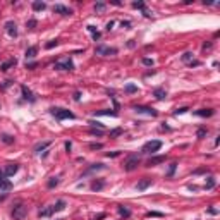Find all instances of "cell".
Masks as SVG:
<instances>
[{
    "mask_svg": "<svg viewBox=\"0 0 220 220\" xmlns=\"http://www.w3.org/2000/svg\"><path fill=\"white\" fill-rule=\"evenodd\" d=\"M50 113H52L55 119H59V120H64V119H74L76 117L71 110H65V108H60V107L50 108Z\"/></svg>",
    "mask_w": 220,
    "mask_h": 220,
    "instance_id": "6da1fadb",
    "label": "cell"
},
{
    "mask_svg": "<svg viewBox=\"0 0 220 220\" xmlns=\"http://www.w3.org/2000/svg\"><path fill=\"white\" fill-rule=\"evenodd\" d=\"M28 215V208L22 203H17L14 208H12V218L14 220H24Z\"/></svg>",
    "mask_w": 220,
    "mask_h": 220,
    "instance_id": "7a4b0ae2",
    "label": "cell"
},
{
    "mask_svg": "<svg viewBox=\"0 0 220 220\" xmlns=\"http://www.w3.org/2000/svg\"><path fill=\"white\" fill-rule=\"evenodd\" d=\"M140 163H141L140 156H138V155H131L127 160H126V163H124V169H126L127 172H133V170H136V169H138V165H140Z\"/></svg>",
    "mask_w": 220,
    "mask_h": 220,
    "instance_id": "3957f363",
    "label": "cell"
},
{
    "mask_svg": "<svg viewBox=\"0 0 220 220\" xmlns=\"http://www.w3.org/2000/svg\"><path fill=\"white\" fill-rule=\"evenodd\" d=\"M160 148H162V141H158V140L148 141V143H145V146H143V153H155V151H158Z\"/></svg>",
    "mask_w": 220,
    "mask_h": 220,
    "instance_id": "277c9868",
    "label": "cell"
},
{
    "mask_svg": "<svg viewBox=\"0 0 220 220\" xmlns=\"http://www.w3.org/2000/svg\"><path fill=\"white\" fill-rule=\"evenodd\" d=\"M54 67H55V69H59V71H72V69H74V62H72L71 59H64V60L55 62Z\"/></svg>",
    "mask_w": 220,
    "mask_h": 220,
    "instance_id": "5b68a950",
    "label": "cell"
},
{
    "mask_svg": "<svg viewBox=\"0 0 220 220\" xmlns=\"http://www.w3.org/2000/svg\"><path fill=\"white\" fill-rule=\"evenodd\" d=\"M97 55H115L117 54V48H112V47H107V45H98L97 48H95Z\"/></svg>",
    "mask_w": 220,
    "mask_h": 220,
    "instance_id": "8992f818",
    "label": "cell"
},
{
    "mask_svg": "<svg viewBox=\"0 0 220 220\" xmlns=\"http://www.w3.org/2000/svg\"><path fill=\"white\" fill-rule=\"evenodd\" d=\"M133 108H134L138 113H146V115H150V117H156V115H158V112H156L155 108L145 107V105H134Z\"/></svg>",
    "mask_w": 220,
    "mask_h": 220,
    "instance_id": "52a82bcc",
    "label": "cell"
},
{
    "mask_svg": "<svg viewBox=\"0 0 220 220\" xmlns=\"http://www.w3.org/2000/svg\"><path fill=\"white\" fill-rule=\"evenodd\" d=\"M17 170H19V163H16V162H9V163H5L4 174H5L7 177H12L14 174H17Z\"/></svg>",
    "mask_w": 220,
    "mask_h": 220,
    "instance_id": "ba28073f",
    "label": "cell"
},
{
    "mask_svg": "<svg viewBox=\"0 0 220 220\" xmlns=\"http://www.w3.org/2000/svg\"><path fill=\"white\" fill-rule=\"evenodd\" d=\"M54 12H55V14H60V16H71V14H72V9L57 4V5H54Z\"/></svg>",
    "mask_w": 220,
    "mask_h": 220,
    "instance_id": "9c48e42d",
    "label": "cell"
},
{
    "mask_svg": "<svg viewBox=\"0 0 220 220\" xmlns=\"http://www.w3.org/2000/svg\"><path fill=\"white\" fill-rule=\"evenodd\" d=\"M5 29H7V33H9V36H12V38L17 36V26H16V22L14 21H7L5 22Z\"/></svg>",
    "mask_w": 220,
    "mask_h": 220,
    "instance_id": "30bf717a",
    "label": "cell"
},
{
    "mask_svg": "<svg viewBox=\"0 0 220 220\" xmlns=\"http://www.w3.org/2000/svg\"><path fill=\"white\" fill-rule=\"evenodd\" d=\"M165 162V155H158V156H151L150 160L146 162V167H155L158 163H163Z\"/></svg>",
    "mask_w": 220,
    "mask_h": 220,
    "instance_id": "8fae6325",
    "label": "cell"
},
{
    "mask_svg": "<svg viewBox=\"0 0 220 220\" xmlns=\"http://www.w3.org/2000/svg\"><path fill=\"white\" fill-rule=\"evenodd\" d=\"M213 113H215L213 108H199V110L194 112V115H198V117H212Z\"/></svg>",
    "mask_w": 220,
    "mask_h": 220,
    "instance_id": "7c38bea8",
    "label": "cell"
},
{
    "mask_svg": "<svg viewBox=\"0 0 220 220\" xmlns=\"http://www.w3.org/2000/svg\"><path fill=\"white\" fill-rule=\"evenodd\" d=\"M21 91H22V97H24V100H28V102H34V100H36V98L33 97V93L29 91V90H28L26 86H21Z\"/></svg>",
    "mask_w": 220,
    "mask_h": 220,
    "instance_id": "4fadbf2b",
    "label": "cell"
},
{
    "mask_svg": "<svg viewBox=\"0 0 220 220\" xmlns=\"http://www.w3.org/2000/svg\"><path fill=\"white\" fill-rule=\"evenodd\" d=\"M93 115H95V117H100V115H110V117H117L119 113H117V110H97Z\"/></svg>",
    "mask_w": 220,
    "mask_h": 220,
    "instance_id": "5bb4252c",
    "label": "cell"
},
{
    "mask_svg": "<svg viewBox=\"0 0 220 220\" xmlns=\"http://www.w3.org/2000/svg\"><path fill=\"white\" fill-rule=\"evenodd\" d=\"M9 189H12V182L9 179L0 177V191H9Z\"/></svg>",
    "mask_w": 220,
    "mask_h": 220,
    "instance_id": "9a60e30c",
    "label": "cell"
},
{
    "mask_svg": "<svg viewBox=\"0 0 220 220\" xmlns=\"http://www.w3.org/2000/svg\"><path fill=\"white\" fill-rule=\"evenodd\" d=\"M153 97H155L156 100H165V98H167V91H165V90H162V88H156L155 91H153Z\"/></svg>",
    "mask_w": 220,
    "mask_h": 220,
    "instance_id": "2e32d148",
    "label": "cell"
},
{
    "mask_svg": "<svg viewBox=\"0 0 220 220\" xmlns=\"http://www.w3.org/2000/svg\"><path fill=\"white\" fill-rule=\"evenodd\" d=\"M47 9V4L45 2H40V0H36V2H33V11H45Z\"/></svg>",
    "mask_w": 220,
    "mask_h": 220,
    "instance_id": "e0dca14e",
    "label": "cell"
},
{
    "mask_svg": "<svg viewBox=\"0 0 220 220\" xmlns=\"http://www.w3.org/2000/svg\"><path fill=\"white\" fill-rule=\"evenodd\" d=\"M36 54H38V47H29L26 50V59H34Z\"/></svg>",
    "mask_w": 220,
    "mask_h": 220,
    "instance_id": "ac0fdd59",
    "label": "cell"
},
{
    "mask_svg": "<svg viewBox=\"0 0 220 220\" xmlns=\"http://www.w3.org/2000/svg\"><path fill=\"white\" fill-rule=\"evenodd\" d=\"M148 186H151V179H143V181L138 182V189H140V191H145Z\"/></svg>",
    "mask_w": 220,
    "mask_h": 220,
    "instance_id": "d6986e66",
    "label": "cell"
},
{
    "mask_svg": "<svg viewBox=\"0 0 220 220\" xmlns=\"http://www.w3.org/2000/svg\"><path fill=\"white\" fill-rule=\"evenodd\" d=\"M64 208H65V201H64V199H59V201H57V203H55L54 206H52L54 213H55V212H62Z\"/></svg>",
    "mask_w": 220,
    "mask_h": 220,
    "instance_id": "ffe728a7",
    "label": "cell"
},
{
    "mask_svg": "<svg viewBox=\"0 0 220 220\" xmlns=\"http://www.w3.org/2000/svg\"><path fill=\"white\" fill-rule=\"evenodd\" d=\"M16 64H17V60L11 59V60H7V62H4V64L0 65V69L2 71H9V67H12V65H16Z\"/></svg>",
    "mask_w": 220,
    "mask_h": 220,
    "instance_id": "44dd1931",
    "label": "cell"
},
{
    "mask_svg": "<svg viewBox=\"0 0 220 220\" xmlns=\"http://www.w3.org/2000/svg\"><path fill=\"white\" fill-rule=\"evenodd\" d=\"M103 186H105V181H93L91 182L93 191H100V189H103Z\"/></svg>",
    "mask_w": 220,
    "mask_h": 220,
    "instance_id": "7402d4cb",
    "label": "cell"
},
{
    "mask_svg": "<svg viewBox=\"0 0 220 220\" xmlns=\"http://www.w3.org/2000/svg\"><path fill=\"white\" fill-rule=\"evenodd\" d=\"M47 146H50V141H45V143H38L34 146V153H41V150H45Z\"/></svg>",
    "mask_w": 220,
    "mask_h": 220,
    "instance_id": "603a6c76",
    "label": "cell"
},
{
    "mask_svg": "<svg viewBox=\"0 0 220 220\" xmlns=\"http://www.w3.org/2000/svg\"><path fill=\"white\" fill-rule=\"evenodd\" d=\"M54 213V210H52V206H48V208H43V210H40V217H50V215Z\"/></svg>",
    "mask_w": 220,
    "mask_h": 220,
    "instance_id": "cb8c5ba5",
    "label": "cell"
},
{
    "mask_svg": "<svg viewBox=\"0 0 220 220\" xmlns=\"http://www.w3.org/2000/svg\"><path fill=\"white\" fill-rule=\"evenodd\" d=\"M102 169H105V167H103V163H93V165L88 169V172H86V174H90V172H93V170H102Z\"/></svg>",
    "mask_w": 220,
    "mask_h": 220,
    "instance_id": "d4e9b609",
    "label": "cell"
},
{
    "mask_svg": "<svg viewBox=\"0 0 220 220\" xmlns=\"http://www.w3.org/2000/svg\"><path fill=\"white\" fill-rule=\"evenodd\" d=\"M176 169H177V162H172L170 167H169V172H167V176H169V177H172V176H174V172H176Z\"/></svg>",
    "mask_w": 220,
    "mask_h": 220,
    "instance_id": "484cf974",
    "label": "cell"
},
{
    "mask_svg": "<svg viewBox=\"0 0 220 220\" xmlns=\"http://www.w3.org/2000/svg\"><path fill=\"white\" fill-rule=\"evenodd\" d=\"M47 186H48L50 189L55 188V186H59V177H50V181L47 182Z\"/></svg>",
    "mask_w": 220,
    "mask_h": 220,
    "instance_id": "4316f807",
    "label": "cell"
},
{
    "mask_svg": "<svg viewBox=\"0 0 220 220\" xmlns=\"http://www.w3.org/2000/svg\"><path fill=\"white\" fill-rule=\"evenodd\" d=\"M122 133H124V129H120V127L112 129V131H110V138H117V136H120Z\"/></svg>",
    "mask_w": 220,
    "mask_h": 220,
    "instance_id": "83f0119b",
    "label": "cell"
},
{
    "mask_svg": "<svg viewBox=\"0 0 220 220\" xmlns=\"http://www.w3.org/2000/svg\"><path fill=\"white\" fill-rule=\"evenodd\" d=\"M182 62H186V64L193 62V54H191V52H186V54L182 55Z\"/></svg>",
    "mask_w": 220,
    "mask_h": 220,
    "instance_id": "f1b7e54d",
    "label": "cell"
},
{
    "mask_svg": "<svg viewBox=\"0 0 220 220\" xmlns=\"http://www.w3.org/2000/svg\"><path fill=\"white\" fill-rule=\"evenodd\" d=\"M126 91H127V93H136V91H138V86L129 83V84H126Z\"/></svg>",
    "mask_w": 220,
    "mask_h": 220,
    "instance_id": "f546056e",
    "label": "cell"
},
{
    "mask_svg": "<svg viewBox=\"0 0 220 220\" xmlns=\"http://www.w3.org/2000/svg\"><path fill=\"white\" fill-rule=\"evenodd\" d=\"M90 134H93V136H103V129L91 127V129H90Z\"/></svg>",
    "mask_w": 220,
    "mask_h": 220,
    "instance_id": "4dcf8cb0",
    "label": "cell"
},
{
    "mask_svg": "<svg viewBox=\"0 0 220 220\" xmlns=\"http://www.w3.org/2000/svg\"><path fill=\"white\" fill-rule=\"evenodd\" d=\"M2 141H4V143H7V145H12V143H14V138H12V136H9V134H2Z\"/></svg>",
    "mask_w": 220,
    "mask_h": 220,
    "instance_id": "1f68e13d",
    "label": "cell"
},
{
    "mask_svg": "<svg viewBox=\"0 0 220 220\" xmlns=\"http://www.w3.org/2000/svg\"><path fill=\"white\" fill-rule=\"evenodd\" d=\"M119 213H120V215H122V217H126V218H127V217H129V215H131V212H129V210L127 208H124V206H119Z\"/></svg>",
    "mask_w": 220,
    "mask_h": 220,
    "instance_id": "d6a6232c",
    "label": "cell"
},
{
    "mask_svg": "<svg viewBox=\"0 0 220 220\" xmlns=\"http://www.w3.org/2000/svg\"><path fill=\"white\" fill-rule=\"evenodd\" d=\"M57 45H59V40H50L48 43H47V45H45V48H54V47H57Z\"/></svg>",
    "mask_w": 220,
    "mask_h": 220,
    "instance_id": "836d02e7",
    "label": "cell"
},
{
    "mask_svg": "<svg viewBox=\"0 0 220 220\" xmlns=\"http://www.w3.org/2000/svg\"><path fill=\"white\" fill-rule=\"evenodd\" d=\"M215 186V177H208V181H206V189H212Z\"/></svg>",
    "mask_w": 220,
    "mask_h": 220,
    "instance_id": "e575fe53",
    "label": "cell"
},
{
    "mask_svg": "<svg viewBox=\"0 0 220 220\" xmlns=\"http://www.w3.org/2000/svg\"><path fill=\"white\" fill-rule=\"evenodd\" d=\"M90 148H91V150H102L103 145H102V143H91V145H90Z\"/></svg>",
    "mask_w": 220,
    "mask_h": 220,
    "instance_id": "d590c367",
    "label": "cell"
},
{
    "mask_svg": "<svg viewBox=\"0 0 220 220\" xmlns=\"http://www.w3.org/2000/svg\"><path fill=\"white\" fill-rule=\"evenodd\" d=\"M34 26H36V21H34V19H31V21L26 22V28H28V29H34Z\"/></svg>",
    "mask_w": 220,
    "mask_h": 220,
    "instance_id": "8d00e7d4",
    "label": "cell"
},
{
    "mask_svg": "<svg viewBox=\"0 0 220 220\" xmlns=\"http://www.w3.org/2000/svg\"><path fill=\"white\" fill-rule=\"evenodd\" d=\"M133 7H134V9H143V11H145V4H143V2H133Z\"/></svg>",
    "mask_w": 220,
    "mask_h": 220,
    "instance_id": "74e56055",
    "label": "cell"
},
{
    "mask_svg": "<svg viewBox=\"0 0 220 220\" xmlns=\"http://www.w3.org/2000/svg\"><path fill=\"white\" fill-rule=\"evenodd\" d=\"M188 110H189L188 107H181V108H177L174 113H176V115H179V113H184V112H188Z\"/></svg>",
    "mask_w": 220,
    "mask_h": 220,
    "instance_id": "f35d334b",
    "label": "cell"
},
{
    "mask_svg": "<svg viewBox=\"0 0 220 220\" xmlns=\"http://www.w3.org/2000/svg\"><path fill=\"white\" fill-rule=\"evenodd\" d=\"M95 9H97V11H100V12H102L103 9H105V4H102V2H98L97 5H95Z\"/></svg>",
    "mask_w": 220,
    "mask_h": 220,
    "instance_id": "ab89813d",
    "label": "cell"
},
{
    "mask_svg": "<svg viewBox=\"0 0 220 220\" xmlns=\"http://www.w3.org/2000/svg\"><path fill=\"white\" fill-rule=\"evenodd\" d=\"M146 217H162V213H158V212H148Z\"/></svg>",
    "mask_w": 220,
    "mask_h": 220,
    "instance_id": "60d3db41",
    "label": "cell"
},
{
    "mask_svg": "<svg viewBox=\"0 0 220 220\" xmlns=\"http://www.w3.org/2000/svg\"><path fill=\"white\" fill-rule=\"evenodd\" d=\"M206 136V129H199L198 131V138H205Z\"/></svg>",
    "mask_w": 220,
    "mask_h": 220,
    "instance_id": "b9f144b4",
    "label": "cell"
},
{
    "mask_svg": "<svg viewBox=\"0 0 220 220\" xmlns=\"http://www.w3.org/2000/svg\"><path fill=\"white\" fill-rule=\"evenodd\" d=\"M143 64L145 65H153V60L151 59H143Z\"/></svg>",
    "mask_w": 220,
    "mask_h": 220,
    "instance_id": "7bdbcfd3",
    "label": "cell"
},
{
    "mask_svg": "<svg viewBox=\"0 0 220 220\" xmlns=\"http://www.w3.org/2000/svg\"><path fill=\"white\" fill-rule=\"evenodd\" d=\"M36 67V62H33V64H28L26 62V69H34Z\"/></svg>",
    "mask_w": 220,
    "mask_h": 220,
    "instance_id": "ee69618b",
    "label": "cell"
},
{
    "mask_svg": "<svg viewBox=\"0 0 220 220\" xmlns=\"http://www.w3.org/2000/svg\"><path fill=\"white\" fill-rule=\"evenodd\" d=\"M120 153L119 151H112V153H107V156H119Z\"/></svg>",
    "mask_w": 220,
    "mask_h": 220,
    "instance_id": "f6af8a7d",
    "label": "cell"
},
{
    "mask_svg": "<svg viewBox=\"0 0 220 220\" xmlns=\"http://www.w3.org/2000/svg\"><path fill=\"white\" fill-rule=\"evenodd\" d=\"M206 48H212V43H203V50H206Z\"/></svg>",
    "mask_w": 220,
    "mask_h": 220,
    "instance_id": "bcb514c9",
    "label": "cell"
},
{
    "mask_svg": "<svg viewBox=\"0 0 220 220\" xmlns=\"http://www.w3.org/2000/svg\"><path fill=\"white\" fill-rule=\"evenodd\" d=\"M93 40H100V33H93Z\"/></svg>",
    "mask_w": 220,
    "mask_h": 220,
    "instance_id": "7dc6e473",
    "label": "cell"
},
{
    "mask_svg": "<svg viewBox=\"0 0 220 220\" xmlns=\"http://www.w3.org/2000/svg\"><path fill=\"white\" fill-rule=\"evenodd\" d=\"M71 148H72V145H71V141H67V143H65V150H67V151H69V150H71Z\"/></svg>",
    "mask_w": 220,
    "mask_h": 220,
    "instance_id": "c3c4849f",
    "label": "cell"
},
{
    "mask_svg": "<svg viewBox=\"0 0 220 220\" xmlns=\"http://www.w3.org/2000/svg\"><path fill=\"white\" fill-rule=\"evenodd\" d=\"M203 172H206V169H198V170H194V174H203Z\"/></svg>",
    "mask_w": 220,
    "mask_h": 220,
    "instance_id": "681fc988",
    "label": "cell"
},
{
    "mask_svg": "<svg viewBox=\"0 0 220 220\" xmlns=\"http://www.w3.org/2000/svg\"><path fill=\"white\" fill-rule=\"evenodd\" d=\"M79 98H81V93H79V91H76V93H74V100H79Z\"/></svg>",
    "mask_w": 220,
    "mask_h": 220,
    "instance_id": "f907efd6",
    "label": "cell"
},
{
    "mask_svg": "<svg viewBox=\"0 0 220 220\" xmlns=\"http://www.w3.org/2000/svg\"><path fill=\"white\" fill-rule=\"evenodd\" d=\"M112 26H113V21H110V22H108V24H107V29H108V31L112 29Z\"/></svg>",
    "mask_w": 220,
    "mask_h": 220,
    "instance_id": "816d5d0a",
    "label": "cell"
},
{
    "mask_svg": "<svg viewBox=\"0 0 220 220\" xmlns=\"http://www.w3.org/2000/svg\"><path fill=\"white\" fill-rule=\"evenodd\" d=\"M2 199H5V194H4V196H0V201H2Z\"/></svg>",
    "mask_w": 220,
    "mask_h": 220,
    "instance_id": "f5cc1de1",
    "label": "cell"
},
{
    "mask_svg": "<svg viewBox=\"0 0 220 220\" xmlns=\"http://www.w3.org/2000/svg\"><path fill=\"white\" fill-rule=\"evenodd\" d=\"M0 177H2V172H0Z\"/></svg>",
    "mask_w": 220,
    "mask_h": 220,
    "instance_id": "db71d44e",
    "label": "cell"
}]
</instances>
